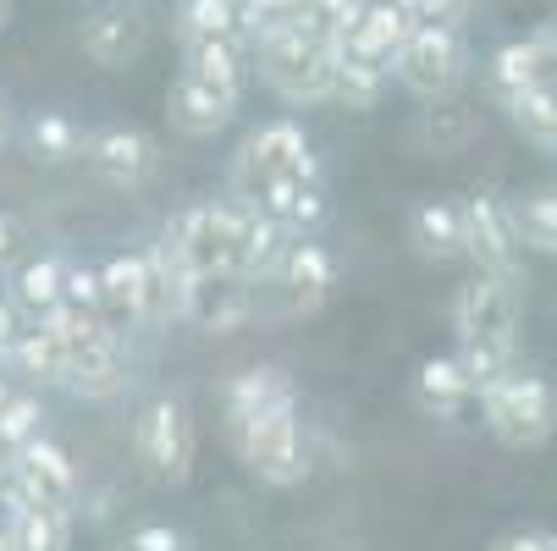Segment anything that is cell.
Returning a JSON list of instances; mask_svg holds the SVG:
<instances>
[{
  "label": "cell",
  "mask_w": 557,
  "mask_h": 551,
  "mask_svg": "<svg viewBox=\"0 0 557 551\" xmlns=\"http://www.w3.org/2000/svg\"><path fill=\"white\" fill-rule=\"evenodd\" d=\"M249 50H255L260 84L276 100H287L293 111L332 105V45L309 39L298 28H265L249 39Z\"/></svg>",
  "instance_id": "6da1fadb"
},
{
  "label": "cell",
  "mask_w": 557,
  "mask_h": 551,
  "mask_svg": "<svg viewBox=\"0 0 557 551\" xmlns=\"http://www.w3.org/2000/svg\"><path fill=\"white\" fill-rule=\"evenodd\" d=\"M226 447L237 452V463L249 468V475L260 486H298L309 475V441H304V403H298V391L282 403H271L265 414H255L244 430H232Z\"/></svg>",
  "instance_id": "7a4b0ae2"
},
{
  "label": "cell",
  "mask_w": 557,
  "mask_h": 551,
  "mask_svg": "<svg viewBox=\"0 0 557 551\" xmlns=\"http://www.w3.org/2000/svg\"><path fill=\"white\" fill-rule=\"evenodd\" d=\"M232 243H237V199H199V204H183L161 226L154 249L205 287V281H226Z\"/></svg>",
  "instance_id": "3957f363"
},
{
  "label": "cell",
  "mask_w": 557,
  "mask_h": 551,
  "mask_svg": "<svg viewBox=\"0 0 557 551\" xmlns=\"http://www.w3.org/2000/svg\"><path fill=\"white\" fill-rule=\"evenodd\" d=\"M194 458H199V419H194L188 398H177V391L149 398L144 414L133 419V463L144 468V480L188 486Z\"/></svg>",
  "instance_id": "277c9868"
},
{
  "label": "cell",
  "mask_w": 557,
  "mask_h": 551,
  "mask_svg": "<svg viewBox=\"0 0 557 551\" xmlns=\"http://www.w3.org/2000/svg\"><path fill=\"white\" fill-rule=\"evenodd\" d=\"M282 177H321V154H314L304 122L276 116L265 127H255L232 154V199L237 204H255L271 183Z\"/></svg>",
  "instance_id": "5b68a950"
},
{
  "label": "cell",
  "mask_w": 557,
  "mask_h": 551,
  "mask_svg": "<svg viewBox=\"0 0 557 551\" xmlns=\"http://www.w3.org/2000/svg\"><path fill=\"white\" fill-rule=\"evenodd\" d=\"M481 419L508 452H535L557 436V386L519 364L492 391H481Z\"/></svg>",
  "instance_id": "8992f818"
},
{
  "label": "cell",
  "mask_w": 557,
  "mask_h": 551,
  "mask_svg": "<svg viewBox=\"0 0 557 551\" xmlns=\"http://www.w3.org/2000/svg\"><path fill=\"white\" fill-rule=\"evenodd\" d=\"M392 77L414 100H425V105L458 100V89L469 84V39H463V28L414 23V34L404 39V50L392 55Z\"/></svg>",
  "instance_id": "52a82bcc"
},
{
  "label": "cell",
  "mask_w": 557,
  "mask_h": 551,
  "mask_svg": "<svg viewBox=\"0 0 557 551\" xmlns=\"http://www.w3.org/2000/svg\"><path fill=\"white\" fill-rule=\"evenodd\" d=\"M84 161L106 188L138 193V188L154 183V172H161V143H154V133H144L138 122H106V127L84 133Z\"/></svg>",
  "instance_id": "ba28073f"
},
{
  "label": "cell",
  "mask_w": 557,
  "mask_h": 551,
  "mask_svg": "<svg viewBox=\"0 0 557 551\" xmlns=\"http://www.w3.org/2000/svg\"><path fill=\"white\" fill-rule=\"evenodd\" d=\"M458 210H463V260L481 271V276L519 281V238H513L508 204L492 188H481V193L458 199Z\"/></svg>",
  "instance_id": "9c48e42d"
},
{
  "label": "cell",
  "mask_w": 557,
  "mask_h": 551,
  "mask_svg": "<svg viewBox=\"0 0 557 551\" xmlns=\"http://www.w3.org/2000/svg\"><path fill=\"white\" fill-rule=\"evenodd\" d=\"M77 50L100 72H127L149 50V12L138 0H100V7L77 23Z\"/></svg>",
  "instance_id": "30bf717a"
},
{
  "label": "cell",
  "mask_w": 557,
  "mask_h": 551,
  "mask_svg": "<svg viewBox=\"0 0 557 551\" xmlns=\"http://www.w3.org/2000/svg\"><path fill=\"white\" fill-rule=\"evenodd\" d=\"M519 281L508 276H481L474 271L453 292V337L481 342V337H519Z\"/></svg>",
  "instance_id": "8fae6325"
},
{
  "label": "cell",
  "mask_w": 557,
  "mask_h": 551,
  "mask_svg": "<svg viewBox=\"0 0 557 551\" xmlns=\"http://www.w3.org/2000/svg\"><path fill=\"white\" fill-rule=\"evenodd\" d=\"M122 386H127V353H122V337L111 326H100L95 337L66 348V375H61L66 398H77V403H111V398H122Z\"/></svg>",
  "instance_id": "7c38bea8"
},
{
  "label": "cell",
  "mask_w": 557,
  "mask_h": 551,
  "mask_svg": "<svg viewBox=\"0 0 557 551\" xmlns=\"http://www.w3.org/2000/svg\"><path fill=\"white\" fill-rule=\"evenodd\" d=\"M276 287H282V303L287 314H321L337 292V260L326 243H314V238H293L276 260Z\"/></svg>",
  "instance_id": "4fadbf2b"
},
{
  "label": "cell",
  "mask_w": 557,
  "mask_h": 551,
  "mask_svg": "<svg viewBox=\"0 0 557 551\" xmlns=\"http://www.w3.org/2000/svg\"><path fill=\"white\" fill-rule=\"evenodd\" d=\"M183 50V72L199 77V84H210L215 95L237 100L244 105V89L255 77V50H249V34H232V39H188L177 45Z\"/></svg>",
  "instance_id": "5bb4252c"
},
{
  "label": "cell",
  "mask_w": 557,
  "mask_h": 551,
  "mask_svg": "<svg viewBox=\"0 0 557 551\" xmlns=\"http://www.w3.org/2000/svg\"><path fill=\"white\" fill-rule=\"evenodd\" d=\"M249 210H260L265 221H276L287 238H314V231L332 221V193H326V177H282Z\"/></svg>",
  "instance_id": "9a60e30c"
},
{
  "label": "cell",
  "mask_w": 557,
  "mask_h": 551,
  "mask_svg": "<svg viewBox=\"0 0 557 551\" xmlns=\"http://www.w3.org/2000/svg\"><path fill=\"white\" fill-rule=\"evenodd\" d=\"M12 458V468L23 475V486L45 502V508H61V513H72L77 508V463L66 458V447H55L50 436H39V441H28V447H17V452H7Z\"/></svg>",
  "instance_id": "2e32d148"
},
{
  "label": "cell",
  "mask_w": 557,
  "mask_h": 551,
  "mask_svg": "<svg viewBox=\"0 0 557 551\" xmlns=\"http://www.w3.org/2000/svg\"><path fill=\"white\" fill-rule=\"evenodd\" d=\"M414 34V17L409 7H397V0H364L359 7V23L337 39V50L359 55V61H375L392 72V55L404 50V39Z\"/></svg>",
  "instance_id": "e0dca14e"
},
{
  "label": "cell",
  "mask_w": 557,
  "mask_h": 551,
  "mask_svg": "<svg viewBox=\"0 0 557 551\" xmlns=\"http://www.w3.org/2000/svg\"><path fill=\"white\" fill-rule=\"evenodd\" d=\"M293 238L276 226V221H265L260 210H249V204H237V243H232V265H226V281H237V287H249V281H265L271 271H276V260H282V249H287Z\"/></svg>",
  "instance_id": "ac0fdd59"
},
{
  "label": "cell",
  "mask_w": 557,
  "mask_h": 551,
  "mask_svg": "<svg viewBox=\"0 0 557 551\" xmlns=\"http://www.w3.org/2000/svg\"><path fill=\"white\" fill-rule=\"evenodd\" d=\"M293 380H287V370L282 364H249V370H237L232 380H226V391H221V430L232 436V430H244L255 414H265L271 403H282V398H293Z\"/></svg>",
  "instance_id": "d6986e66"
},
{
  "label": "cell",
  "mask_w": 557,
  "mask_h": 551,
  "mask_svg": "<svg viewBox=\"0 0 557 551\" xmlns=\"http://www.w3.org/2000/svg\"><path fill=\"white\" fill-rule=\"evenodd\" d=\"M95 271H100V321L116 337L144 331V254H111Z\"/></svg>",
  "instance_id": "ffe728a7"
},
{
  "label": "cell",
  "mask_w": 557,
  "mask_h": 551,
  "mask_svg": "<svg viewBox=\"0 0 557 551\" xmlns=\"http://www.w3.org/2000/svg\"><path fill=\"white\" fill-rule=\"evenodd\" d=\"M232 116H237V100L215 95L210 84H199V77L177 72L172 84H166V122H172L183 138H215Z\"/></svg>",
  "instance_id": "44dd1931"
},
{
  "label": "cell",
  "mask_w": 557,
  "mask_h": 551,
  "mask_svg": "<svg viewBox=\"0 0 557 551\" xmlns=\"http://www.w3.org/2000/svg\"><path fill=\"white\" fill-rule=\"evenodd\" d=\"M409 249L425 265H458L463 260V210H458V199H420L409 210Z\"/></svg>",
  "instance_id": "7402d4cb"
},
{
  "label": "cell",
  "mask_w": 557,
  "mask_h": 551,
  "mask_svg": "<svg viewBox=\"0 0 557 551\" xmlns=\"http://www.w3.org/2000/svg\"><path fill=\"white\" fill-rule=\"evenodd\" d=\"M414 403H420L431 419H458V414L474 403V386H469V375L458 370L453 353L420 359V370H414Z\"/></svg>",
  "instance_id": "603a6c76"
},
{
  "label": "cell",
  "mask_w": 557,
  "mask_h": 551,
  "mask_svg": "<svg viewBox=\"0 0 557 551\" xmlns=\"http://www.w3.org/2000/svg\"><path fill=\"white\" fill-rule=\"evenodd\" d=\"M7 298L23 321H45L55 303H66V254H39V260L17 265Z\"/></svg>",
  "instance_id": "cb8c5ba5"
},
{
  "label": "cell",
  "mask_w": 557,
  "mask_h": 551,
  "mask_svg": "<svg viewBox=\"0 0 557 551\" xmlns=\"http://www.w3.org/2000/svg\"><path fill=\"white\" fill-rule=\"evenodd\" d=\"M481 89L497 111H508L524 89H535V55H530V39H508L486 55L481 66Z\"/></svg>",
  "instance_id": "d4e9b609"
},
{
  "label": "cell",
  "mask_w": 557,
  "mask_h": 551,
  "mask_svg": "<svg viewBox=\"0 0 557 551\" xmlns=\"http://www.w3.org/2000/svg\"><path fill=\"white\" fill-rule=\"evenodd\" d=\"M474 133H481V122H474V111H469L463 100H436V105H425L420 122H414V143H420L425 154H436V161L469 149Z\"/></svg>",
  "instance_id": "484cf974"
},
{
  "label": "cell",
  "mask_w": 557,
  "mask_h": 551,
  "mask_svg": "<svg viewBox=\"0 0 557 551\" xmlns=\"http://www.w3.org/2000/svg\"><path fill=\"white\" fill-rule=\"evenodd\" d=\"M0 370H12V375H23V380H34V386H61L66 353H61V342H55L45 326H23V331L12 337V348L0 353Z\"/></svg>",
  "instance_id": "4316f807"
},
{
  "label": "cell",
  "mask_w": 557,
  "mask_h": 551,
  "mask_svg": "<svg viewBox=\"0 0 557 551\" xmlns=\"http://www.w3.org/2000/svg\"><path fill=\"white\" fill-rule=\"evenodd\" d=\"M23 149H28V161L34 166H72V161H84V127H77L66 111H39L23 133Z\"/></svg>",
  "instance_id": "83f0119b"
},
{
  "label": "cell",
  "mask_w": 557,
  "mask_h": 551,
  "mask_svg": "<svg viewBox=\"0 0 557 551\" xmlns=\"http://www.w3.org/2000/svg\"><path fill=\"white\" fill-rule=\"evenodd\" d=\"M392 89V72L375 61H359L348 50H332V100L348 111H375L381 95Z\"/></svg>",
  "instance_id": "f1b7e54d"
},
{
  "label": "cell",
  "mask_w": 557,
  "mask_h": 551,
  "mask_svg": "<svg viewBox=\"0 0 557 551\" xmlns=\"http://www.w3.org/2000/svg\"><path fill=\"white\" fill-rule=\"evenodd\" d=\"M453 359H458V370H463V375H469V386H474V403H481V391H492L503 375H513V370H519V337L458 342V348H453Z\"/></svg>",
  "instance_id": "f546056e"
},
{
  "label": "cell",
  "mask_w": 557,
  "mask_h": 551,
  "mask_svg": "<svg viewBox=\"0 0 557 551\" xmlns=\"http://www.w3.org/2000/svg\"><path fill=\"white\" fill-rule=\"evenodd\" d=\"M172 34H177V45H188V39H232V34H244V12H237V0H177Z\"/></svg>",
  "instance_id": "4dcf8cb0"
},
{
  "label": "cell",
  "mask_w": 557,
  "mask_h": 551,
  "mask_svg": "<svg viewBox=\"0 0 557 551\" xmlns=\"http://www.w3.org/2000/svg\"><path fill=\"white\" fill-rule=\"evenodd\" d=\"M513 215V238L530 254H557V188H535L508 204Z\"/></svg>",
  "instance_id": "1f68e13d"
},
{
  "label": "cell",
  "mask_w": 557,
  "mask_h": 551,
  "mask_svg": "<svg viewBox=\"0 0 557 551\" xmlns=\"http://www.w3.org/2000/svg\"><path fill=\"white\" fill-rule=\"evenodd\" d=\"M0 524L12 535V551H72V513L61 508H28Z\"/></svg>",
  "instance_id": "d6a6232c"
},
{
  "label": "cell",
  "mask_w": 557,
  "mask_h": 551,
  "mask_svg": "<svg viewBox=\"0 0 557 551\" xmlns=\"http://www.w3.org/2000/svg\"><path fill=\"white\" fill-rule=\"evenodd\" d=\"M508 122L524 143H535L541 154H557V89L552 84H535L524 89L513 105H508Z\"/></svg>",
  "instance_id": "836d02e7"
},
{
  "label": "cell",
  "mask_w": 557,
  "mask_h": 551,
  "mask_svg": "<svg viewBox=\"0 0 557 551\" xmlns=\"http://www.w3.org/2000/svg\"><path fill=\"white\" fill-rule=\"evenodd\" d=\"M39 436H45V403L34 391H12V403L0 409V458L39 441Z\"/></svg>",
  "instance_id": "e575fe53"
},
{
  "label": "cell",
  "mask_w": 557,
  "mask_h": 551,
  "mask_svg": "<svg viewBox=\"0 0 557 551\" xmlns=\"http://www.w3.org/2000/svg\"><path fill=\"white\" fill-rule=\"evenodd\" d=\"M116 551H194V535L177 529V524H138L122 535Z\"/></svg>",
  "instance_id": "d590c367"
},
{
  "label": "cell",
  "mask_w": 557,
  "mask_h": 551,
  "mask_svg": "<svg viewBox=\"0 0 557 551\" xmlns=\"http://www.w3.org/2000/svg\"><path fill=\"white\" fill-rule=\"evenodd\" d=\"M486 551H557V529H546V524H513Z\"/></svg>",
  "instance_id": "8d00e7d4"
},
{
  "label": "cell",
  "mask_w": 557,
  "mask_h": 551,
  "mask_svg": "<svg viewBox=\"0 0 557 551\" xmlns=\"http://www.w3.org/2000/svg\"><path fill=\"white\" fill-rule=\"evenodd\" d=\"M66 303L100 314V271L84 265V260H66Z\"/></svg>",
  "instance_id": "74e56055"
},
{
  "label": "cell",
  "mask_w": 557,
  "mask_h": 551,
  "mask_svg": "<svg viewBox=\"0 0 557 551\" xmlns=\"http://www.w3.org/2000/svg\"><path fill=\"white\" fill-rule=\"evenodd\" d=\"M524 39H530V55H535V84L557 89V17L541 23L535 34H524Z\"/></svg>",
  "instance_id": "f35d334b"
},
{
  "label": "cell",
  "mask_w": 557,
  "mask_h": 551,
  "mask_svg": "<svg viewBox=\"0 0 557 551\" xmlns=\"http://www.w3.org/2000/svg\"><path fill=\"white\" fill-rule=\"evenodd\" d=\"M474 0H409V17L414 23H436V28H463Z\"/></svg>",
  "instance_id": "ab89813d"
},
{
  "label": "cell",
  "mask_w": 557,
  "mask_h": 551,
  "mask_svg": "<svg viewBox=\"0 0 557 551\" xmlns=\"http://www.w3.org/2000/svg\"><path fill=\"white\" fill-rule=\"evenodd\" d=\"M17 331H23V314L12 309V298H7V292H0V353L12 348V337H17Z\"/></svg>",
  "instance_id": "60d3db41"
},
{
  "label": "cell",
  "mask_w": 557,
  "mask_h": 551,
  "mask_svg": "<svg viewBox=\"0 0 557 551\" xmlns=\"http://www.w3.org/2000/svg\"><path fill=\"white\" fill-rule=\"evenodd\" d=\"M12 260H17V221L0 215V271H7Z\"/></svg>",
  "instance_id": "b9f144b4"
},
{
  "label": "cell",
  "mask_w": 557,
  "mask_h": 551,
  "mask_svg": "<svg viewBox=\"0 0 557 551\" xmlns=\"http://www.w3.org/2000/svg\"><path fill=\"white\" fill-rule=\"evenodd\" d=\"M7 138H12V111H7V100H0V149H7Z\"/></svg>",
  "instance_id": "7bdbcfd3"
},
{
  "label": "cell",
  "mask_w": 557,
  "mask_h": 551,
  "mask_svg": "<svg viewBox=\"0 0 557 551\" xmlns=\"http://www.w3.org/2000/svg\"><path fill=\"white\" fill-rule=\"evenodd\" d=\"M12 391H17V386H12V375H0V409L12 403Z\"/></svg>",
  "instance_id": "ee69618b"
},
{
  "label": "cell",
  "mask_w": 557,
  "mask_h": 551,
  "mask_svg": "<svg viewBox=\"0 0 557 551\" xmlns=\"http://www.w3.org/2000/svg\"><path fill=\"white\" fill-rule=\"evenodd\" d=\"M7 23H12V0H0V34H7Z\"/></svg>",
  "instance_id": "f6af8a7d"
},
{
  "label": "cell",
  "mask_w": 557,
  "mask_h": 551,
  "mask_svg": "<svg viewBox=\"0 0 557 551\" xmlns=\"http://www.w3.org/2000/svg\"><path fill=\"white\" fill-rule=\"evenodd\" d=\"M0 551H12V535H7V524H0Z\"/></svg>",
  "instance_id": "bcb514c9"
},
{
  "label": "cell",
  "mask_w": 557,
  "mask_h": 551,
  "mask_svg": "<svg viewBox=\"0 0 557 551\" xmlns=\"http://www.w3.org/2000/svg\"><path fill=\"white\" fill-rule=\"evenodd\" d=\"M397 7H409V0H397Z\"/></svg>",
  "instance_id": "7dc6e473"
}]
</instances>
